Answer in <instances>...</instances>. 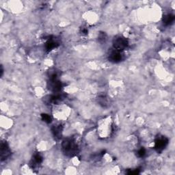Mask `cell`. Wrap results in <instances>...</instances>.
Returning <instances> with one entry per match:
<instances>
[{"label":"cell","instance_id":"cell-1","mask_svg":"<svg viewBox=\"0 0 175 175\" xmlns=\"http://www.w3.org/2000/svg\"><path fill=\"white\" fill-rule=\"evenodd\" d=\"M63 152L68 156L75 155L78 151V147L74 139L67 138L62 144Z\"/></svg>","mask_w":175,"mask_h":175},{"label":"cell","instance_id":"cell-2","mask_svg":"<svg viewBox=\"0 0 175 175\" xmlns=\"http://www.w3.org/2000/svg\"><path fill=\"white\" fill-rule=\"evenodd\" d=\"M48 88L53 92H59L62 88V83L58 79V75L53 73L49 77L48 82Z\"/></svg>","mask_w":175,"mask_h":175},{"label":"cell","instance_id":"cell-3","mask_svg":"<svg viewBox=\"0 0 175 175\" xmlns=\"http://www.w3.org/2000/svg\"><path fill=\"white\" fill-rule=\"evenodd\" d=\"M129 44L128 41L126 38L122 36H118L114 38L113 41V47L115 50L121 51L127 47Z\"/></svg>","mask_w":175,"mask_h":175},{"label":"cell","instance_id":"cell-4","mask_svg":"<svg viewBox=\"0 0 175 175\" xmlns=\"http://www.w3.org/2000/svg\"><path fill=\"white\" fill-rule=\"evenodd\" d=\"M168 144V138L164 136L159 137L155 141V150L158 151V152H162L166 147Z\"/></svg>","mask_w":175,"mask_h":175},{"label":"cell","instance_id":"cell-5","mask_svg":"<svg viewBox=\"0 0 175 175\" xmlns=\"http://www.w3.org/2000/svg\"><path fill=\"white\" fill-rule=\"evenodd\" d=\"M122 59V55L120 51L117 50L112 51L109 55V60L113 63H119Z\"/></svg>","mask_w":175,"mask_h":175},{"label":"cell","instance_id":"cell-6","mask_svg":"<svg viewBox=\"0 0 175 175\" xmlns=\"http://www.w3.org/2000/svg\"><path fill=\"white\" fill-rule=\"evenodd\" d=\"M10 155V150L8 144L6 142H1V159L5 160Z\"/></svg>","mask_w":175,"mask_h":175},{"label":"cell","instance_id":"cell-7","mask_svg":"<svg viewBox=\"0 0 175 175\" xmlns=\"http://www.w3.org/2000/svg\"><path fill=\"white\" fill-rule=\"evenodd\" d=\"M59 45L58 42L54 39H49L45 44V49L47 51H50L53 49L58 47Z\"/></svg>","mask_w":175,"mask_h":175},{"label":"cell","instance_id":"cell-8","mask_svg":"<svg viewBox=\"0 0 175 175\" xmlns=\"http://www.w3.org/2000/svg\"><path fill=\"white\" fill-rule=\"evenodd\" d=\"M62 127L61 125H56L52 128V133L53 134L54 138L56 139H60L62 136Z\"/></svg>","mask_w":175,"mask_h":175},{"label":"cell","instance_id":"cell-9","mask_svg":"<svg viewBox=\"0 0 175 175\" xmlns=\"http://www.w3.org/2000/svg\"><path fill=\"white\" fill-rule=\"evenodd\" d=\"M42 162V157L39 153H36L33 156L32 165V166H36L38 165H40Z\"/></svg>","mask_w":175,"mask_h":175},{"label":"cell","instance_id":"cell-10","mask_svg":"<svg viewBox=\"0 0 175 175\" xmlns=\"http://www.w3.org/2000/svg\"><path fill=\"white\" fill-rule=\"evenodd\" d=\"M174 20V16L172 14H168V15H165L163 18V22L165 25H170L173 23V21Z\"/></svg>","mask_w":175,"mask_h":175},{"label":"cell","instance_id":"cell-11","mask_svg":"<svg viewBox=\"0 0 175 175\" xmlns=\"http://www.w3.org/2000/svg\"><path fill=\"white\" fill-rule=\"evenodd\" d=\"M99 101V103H100V105H103V107H106L108 105V99L105 97V96H101L98 99Z\"/></svg>","mask_w":175,"mask_h":175},{"label":"cell","instance_id":"cell-12","mask_svg":"<svg viewBox=\"0 0 175 175\" xmlns=\"http://www.w3.org/2000/svg\"><path fill=\"white\" fill-rule=\"evenodd\" d=\"M41 119L44 122H47V123H50L51 122V118L50 117V116L46 114V113H42L41 115Z\"/></svg>","mask_w":175,"mask_h":175},{"label":"cell","instance_id":"cell-13","mask_svg":"<svg viewBox=\"0 0 175 175\" xmlns=\"http://www.w3.org/2000/svg\"><path fill=\"white\" fill-rule=\"evenodd\" d=\"M99 41L100 42H105L106 41V35L105 33L101 32L99 36Z\"/></svg>","mask_w":175,"mask_h":175},{"label":"cell","instance_id":"cell-14","mask_svg":"<svg viewBox=\"0 0 175 175\" xmlns=\"http://www.w3.org/2000/svg\"><path fill=\"white\" fill-rule=\"evenodd\" d=\"M146 154V150L144 148H142L138 150V152H137V155L139 157H143Z\"/></svg>","mask_w":175,"mask_h":175},{"label":"cell","instance_id":"cell-15","mask_svg":"<svg viewBox=\"0 0 175 175\" xmlns=\"http://www.w3.org/2000/svg\"><path fill=\"white\" fill-rule=\"evenodd\" d=\"M129 174H138L139 172L138 170H130L129 172H127Z\"/></svg>","mask_w":175,"mask_h":175},{"label":"cell","instance_id":"cell-16","mask_svg":"<svg viewBox=\"0 0 175 175\" xmlns=\"http://www.w3.org/2000/svg\"><path fill=\"white\" fill-rule=\"evenodd\" d=\"M88 32V30L86 29V28H83V30H82V32L83 34H86Z\"/></svg>","mask_w":175,"mask_h":175}]
</instances>
